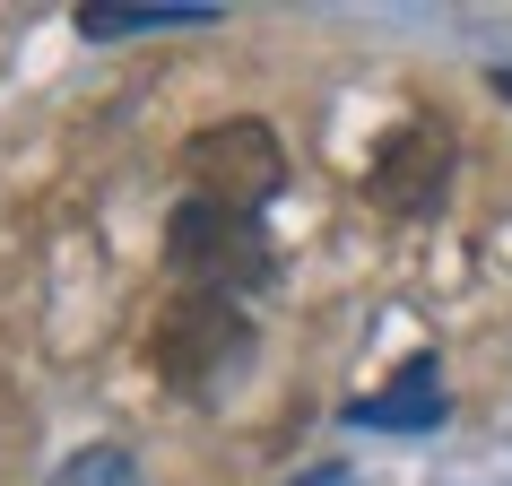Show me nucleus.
<instances>
[{"instance_id": "obj_1", "label": "nucleus", "mask_w": 512, "mask_h": 486, "mask_svg": "<svg viewBox=\"0 0 512 486\" xmlns=\"http://www.w3.org/2000/svg\"><path fill=\"white\" fill-rule=\"evenodd\" d=\"M252 356H261V330H252V313L235 296H191V287H174L157 304V322H148V374L191 408L235 400L243 374H252Z\"/></svg>"}, {"instance_id": "obj_2", "label": "nucleus", "mask_w": 512, "mask_h": 486, "mask_svg": "<svg viewBox=\"0 0 512 486\" xmlns=\"http://www.w3.org/2000/svg\"><path fill=\"white\" fill-rule=\"evenodd\" d=\"M165 270L191 296H235L243 304L278 278V252L261 235V217H235V209H217V200H183V209L165 217Z\"/></svg>"}, {"instance_id": "obj_3", "label": "nucleus", "mask_w": 512, "mask_h": 486, "mask_svg": "<svg viewBox=\"0 0 512 486\" xmlns=\"http://www.w3.org/2000/svg\"><path fill=\"white\" fill-rule=\"evenodd\" d=\"M174 165H183L191 200H217V209H235V217H261L278 200V183H287V148H278V131L252 122V113L200 122Z\"/></svg>"}, {"instance_id": "obj_4", "label": "nucleus", "mask_w": 512, "mask_h": 486, "mask_svg": "<svg viewBox=\"0 0 512 486\" xmlns=\"http://www.w3.org/2000/svg\"><path fill=\"white\" fill-rule=\"evenodd\" d=\"M443 191H452V131L443 122H391L374 139V157H365V200L382 217H434L443 209Z\"/></svg>"}, {"instance_id": "obj_5", "label": "nucleus", "mask_w": 512, "mask_h": 486, "mask_svg": "<svg viewBox=\"0 0 512 486\" xmlns=\"http://www.w3.org/2000/svg\"><path fill=\"white\" fill-rule=\"evenodd\" d=\"M434 417H443V365H434V356H408L382 391L348 400V426H382V434H417V426H434Z\"/></svg>"}, {"instance_id": "obj_6", "label": "nucleus", "mask_w": 512, "mask_h": 486, "mask_svg": "<svg viewBox=\"0 0 512 486\" xmlns=\"http://www.w3.org/2000/svg\"><path fill=\"white\" fill-rule=\"evenodd\" d=\"M165 27H217V0H79V35H165Z\"/></svg>"}, {"instance_id": "obj_7", "label": "nucleus", "mask_w": 512, "mask_h": 486, "mask_svg": "<svg viewBox=\"0 0 512 486\" xmlns=\"http://www.w3.org/2000/svg\"><path fill=\"white\" fill-rule=\"evenodd\" d=\"M53 486H148V478H139V460L122 452V443H87L79 460L53 469Z\"/></svg>"}, {"instance_id": "obj_8", "label": "nucleus", "mask_w": 512, "mask_h": 486, "mask_svg": "<svg viewBox=\"0 0 512 486\" xmlns=\"http://www.w3.org/2000/svg\"><path fill=\"white\" fill-rule=\"evenodd\" d=\"M495 96H512V70H495Z\"/></svg>"}]
</instances>
